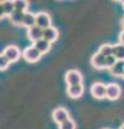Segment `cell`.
I'll list each match as a JSON object with an SVG mask.
<instances>
[{
	"mask_svg": "<svg viewBox=\"0 0 124 129\" xmlns=\"http://www.w3.org/2000/svg\"><path fill=\"white\" fill-rule=\"evenodd\" d=\"M103 129H109V128H103Z\"/></svg>",
	"mask_w": 124,
	"mask_h": 129,
	"instance_id": "obj_28",
	"label": "cell"
},
{
	"mask_svg": "<svg viewBox=\"0 0 124 129\" xmlns=\"http://www.w3.org/2000/svg\"><path fill=\"white\" fill-rule=\"evenodd\" d=\"M15 10L26 12L27 8H28V0H13Z\"/></svg>",
	"mask_w": 124,
	"mask_h": 129,
	"instance_id": "obj_19",
	"label": "cell"
},
{
	"mask_svg": "<svg viewBox=\"0 0 124 129\" xmlns=\"http://www.w3.org/2000/svg\"><path fill=\"white\" fill-rule=\"evenodd\" d=\"M105 61H106V57L103 54L99 53V52L95 53L91 58V64L95 69H98V70L105 69Z\"/></svg>",
	"mask_w": 124,
	"mask_h": 129,
	"instance_id": "obj_10",
	"label": "cell"
},
{
	"mask_svg": "<svg viewBox=\"0 0 124 129\" xmlns=\"http://www.w3.org/2000/svg\"><path fill=\"white\" fill-rule=\"evenodd\" d=\"M107 94L106 98L109 100H117L121 96V87L115 83H109L107 84Z\"/></svg>",
	"mask_w": 124,
	"mask_h": 129,
	"instance_id": "obj_6",
	"label": "cell"
},
{
	"mask_svg": "<svg viewBox=\"0 0 124 129\" xmlns=\"http://www.w3.org/2000/svg\"><path fill=\"white\" fill-rule=\"evenodd\" d=\"M58 129H76V123L71 118L58 125Z\"/></svg>",
	"mask_w": 124,
	"mask_h": 129,
	"instance_id": "obj_20",
	"label": "cell"
},
{
	"mask_svg": "<svg viewBox=\"0 0 124 129\" xmlns=\"http://www.w3.org/2000/svg\"><path fill=\"white\" fill-rule=\"evenodd\" d=\"M98 52L101 54H103L105 57H107V56H110V55H112V53H113V45H111V44H109V43L103 44V45L99 47Z\"/></svg>",
	"mask_w": 124,
	"mask_h": 129,
	"instance_id": "obj_18",
	"label": "cell"
},
{
	"mask_svg": "<svg viewBox=\"0 0 124 129\" xmlns=\"http://www.w3.org/2000/svg\"><path fill=\"white\" fill-rule=\"evenodd\" d=\"M110 73L114 76H122L124 72V60H117L112 68H110Z\"/></svg>",
	"mask_w": 124,
	"mask_h": 129,
	"instance_id": "obj_15",
	"label": "cell"
},
{
	"mask_svg": "<svg viewBox=\"0 0 124 129\" xmlns=\"http://www.w3.org/2000/svg\"><path fill=\"white\" fill-rule=\"evenodd\" d=\"M65 82L67 83L68 86L79 85V84H82V75L78 70H68L65 74Z\"/></svg>",
	"mask_w": 124,
	"mask_h": 129,
	"instance_id": "obj_2",
	"label": "cell"
},
{
	"mask_svg": "<svg viewBox=\"0 0 124 129\" xmlns=\"http://www.w3.org/2000/svg\"><path fill=\"white\" fill-rule=\"evenodd\" d=\"M120 129H124V124L122 125V126H121V127H120Z\"/></svg>",
	"mask_w": 124,
	"mask_h": 129,
	"instance_id": "obj_26",
	"label": "cell"
},
{
	"mask_svg": "<svg viewBox=\"0 0 124 129\" xmlns=\"http://www.w3.org/2000/svg\"><path fill=\"white\" fill-rule=\"evenodd\" d=\"M119 41H120V43L124 44V30H122L121 32H120V35H119Z\"/></svg>",
	"mask_w": 124,
	"mask_h": 129,
	"instance_id": "obj_23",
	"label": "cell"
},
{
	"mask_svg": "<svg viewBox=\"0 0 124 129\" xmlns=\"http://www.w3.org/2000/svg\"><path fill=\"white\" fill-rule=\"evenodd\" d=\"M52 117H53L55 123H57L59 125L64 122H66L67 119H69L70 116H69V112L65 108H57L52 113Z\"/></svg>",
	"mask_w": 124,
	"mask_h": 129,
	"instance_id": "obj_5",
	"label": "cell"
},
{
	"mask_svg": "<svg viewBox=\"0 0 124 129\" xmlns=\"http://www.w3.org/2000/svg\"><path fill=\"white\" fill-rule=\"evenodd\" d=\"M27 37L33 42L38 41L40 39H43V29L40 28L39 26L35 25L27 29Z\"/></svg>",
	"mask_w": 124,
	"mask_h": 129,
	"instance_id": "obj_8",
	"label": "cell"
},
{
	"mask_svg": "<svg viewBox=\"0 0 124 129\" xmlns=\"http://www.w3.org/2000/svg\"><path fill=\"white\" fill-rule=\"evenodd\" d=\"M58 36H59L58 30L55 27L50 26L45 28V29H43V39H45L46 41H49L51 43L56 41L58 39Z\"/></svg>",
	"mask_w": 124,
	"mask_h": 129,
	"instance_id": "obj_11",
	"label": "cell"
},
{
	"mask_svg": "<svg viewBox=\"0 0 124 129\" xmlns=\"http://www.w3.org/2000/svg\"><path fill=\"white\" fill-rule=\"evenodd\" d=\"M121 78H122V79L124 80V72H123V74H122V76H121Z\"/></svg>",
	"mask_w": 124,
	"mask_h": 129,
	"instance_id": "obj_27",
	"label": "cell"
},
{
	"mask_svg": "<svg viewBox=\"0 0 124 129\" xmlns=\"http://www.w3.org/2000/svg\"><path fill=\"white\" fill-rule=\"evenodd\" d=\"M2 54L5 56H7L11 62L17 61V60L19 59V57H21V51H19V48L16 45H9V46H7L5 50H3Z\"/></svg>",
	"mask_w": 124,
	"mask_h": 129,
	"instance_id": "obj_4",
	"label": "cell"
},
{
	"mask_svg": "<svg viewBox=\"0 0 124 129\" xmlns=\"http://www.w3.org/2000/svg\"><path fill=\"white\" fill-rule=\"evenodd\" d=\"M83 91H84V88H83L82 84H79V85H70L67 87V94L72 99L80 98V97L83 95Z\"/></svg>",
	"mask_w": 124,
	"mask_h": 129,
	"instance_id": "obj_12",
	"label": "cell"
},
{
	"mask_svg": "<svg viewBox=\"0 0 124 129\" xmlns=\"http://www.w3.org/2000/svg\"><path fill=\"white\" fill-rule=\"evenodd\" d=\"M51 42L46 41L45 39H40L38 41L34 42V46L37 48L41 54H46L47 52L51 50Z\"/></svg>",
	"mask_w": 124,
	"mask_h": 129,
	"instance_id": "obj_13",
	"label": "cell"
},
{
	"mask_svg": "<svg viewBox=\"0 0 124 129\" xmlns=\"http://www.w3.org/2000/svg\"><path fill=\"white\" fill-rule=\"evenodd\" d=\"M36 25V14L30 13V12H25V16H24V21L23 25L24 27H26L27 29L30 27H33Z\"/></svg>",
	"mask_w": 124,
	"mask_h": 129,
	"instance_id": "obj_16",
	"label": "cell"
},
{
	"mask_svg": "<svg viewBox=\"0 0 124 129\" xmlns=\"http://www.w3.org/2000/svg\"><path fill=\"white\" fill-rule=\"evenodd\" d=\"M22 55H23L24 59H25L26 61H28V62H37L42 56V54L40 53V52L34 45L26 47L25 50H24Z\"/></svg>",
	"mask_w": 124,
	"mask_h": 129,
	"instance_id": "obj_1",
	"label": "cell"
},
{
	"mask_svg": "<svg viewBox=\"0 0 124 129\" xmlns=\"http://www.w3.org/2000/svg\"><path fill=\"white\" fill-rule=\"evenodd\" d=\"M11 63V61L9 60V58L5 56L3 54H1L0 56V69L1 70H6L8 67H9V64Z\"/></svg>",
	"mask_w": 124,
	"mask_h": 129,
	"instance_id": "obj_22",
	"label": "cell"
},
{
	"mask_svg": "<svg viewBox=\"0 0 124 129\" xmlns=\"http://www.w3.org/2000/svg\"><path fill=\"white\" fill-rule=\"evenodd\" d=\"M51 16L45 12H40V13L36 14V25L39 26L40 28L45 29V28L51 26Z\"/></svg>",
	"mask_w": 124,
	"mask_h": 129,
	"instance_id": "obj_7",
	"label": "cell"
},
{
	"mask_svg": "<svg viewBox=\"0 0 124 129\" xmlns=\"http://www.w3.org/2000/svg\"><path fill=\"white\" fill-rule=\"evenodd\" d=\"M114 1H117V2H123L124 0H114Z\"/></svg>",
	"mask_w": 124,
	"mask_h": 129,
	"instance_id": "obj_25",
	"label": "cell"
},
{
	"mask_svg": "<svg viewBox=\"0 0 124 129\" xmlns=\"http://www.w3.org/2000/svg\"><path fill=\"white\" fill-rule=\"evenodd\" d=\"M117 58H115V56L113 55H110V56H107L106 57V61H105V68L107 69H110V68L113 67V64L117 62Z\"/></svg>",
	"mask_w": 124,
	"mask_h": 129,
	"instance_id": "obj_21",
	"label": "cell"
},
{
	"mask_svg": "<svg viewBox=\"0 0 124 129\" xmlns=\"http://www.w3.org/2000/svg\"><path fill=\"white\" fill-rule=\"evenodd\" d=\"M0 8H1V17L10 16L15 11L13 0H1V2H0Z\"/></svg>",
	"mask_w": 124,
	"mask_h": 129,
	"instance_id": "obj_9",
	"label": "cell"
},
{
	"mask_svg": "<svg viewBox=\"0 0 124 129\" xmlns=\"http://www.w3.org/2000/svg\"><path fill=\"white\" fill-rule=\"evenodd\" d=\"M24 16H25V12L23 11H18L15 10L9 17L11 19V23L14 24L16 26H22L23 25V21H24Z\"/></svg>",
	"mask_w": 124,
	"mask_h": 129,
	"instance_id": "obj_14",
	"label": "cell"
},
{
	"mask_svg": "<svg viewBox=\"0 0 124 129\" xmlns=\"http://www.w3.org/2000/svg\"><path fill=\"white\" fill-rule=\"evenodd\" d=\"M107 85L103 84L101 82H96L94 84H92L91 86V94L92 96L96 99H104L106 98V94H107Z\"/></svg>",
	"mask_w": 124,
	"mask_h": 129,
	"instance_id": "obj_3",
	"label": "cell"
},
{
	"mask_svg": "<svg viewBox=\"0 0 124 129\" xmlns=\"http://www.w3.org/2000/svg\"><path fill=\"white\" fill-rule=\"evenodd\" d=\"M113 56H115V58L118 60H124V44L118 43L113 45Z\"/></svg>",
	"mask_w": 124,
	"mask_h": 129,
	"instance_id": "obj_17",
	"label": "cell"
},
{
	"mask_svg": "<svg viewBox=\"0 0 124 129\" xmlns=\"http://www.w3.org/2000/svg\"><path fill=\"white\" fill-rule=\"evenodd\" d=\"M121 26H122V28H123V30H124V17L122 18V21H121Z\"/></svg>",
	"mask_w": 124,
	"mask_h": 129,
	"instance_id": "obj_24",
	"label": "cell"
},
{
	"mask_svg": "<svg viewBox=\"0 0 124 129\" xmlns=\"http://www.w3.org/2000/svg\"><path fill=\"white\" fill-rule=\"evenodd\" d=\"M122 3H123V7H124V1H123V2H122Z\"/></svg>",
	"mask_w": 124,
	"mask_h": 129,
	"instance_id": "obj_29",
	"label": "cell"
}]
</instances>
